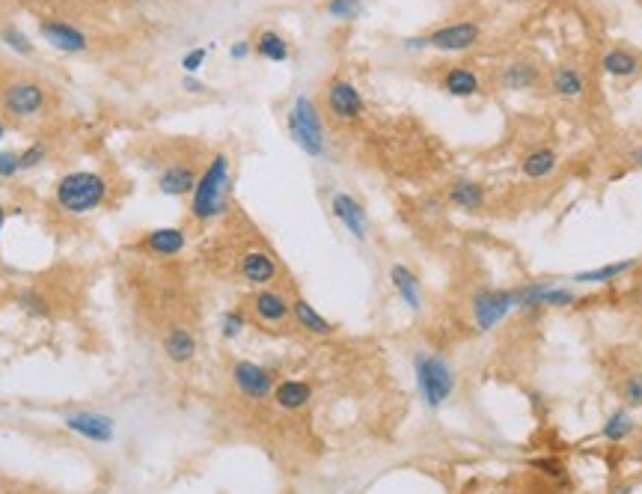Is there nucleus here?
Segmentation results:
<instances>
[{
	"instance_id": "14",
	"label": "nucleus",
	"mask_w": 642,
	"mask_h": 494,
	"mask_svg": "<svg viewBox=\"0 0 642 494\" xmlns=\"http://www.w3.org/2000/svg\"><path fill=\"white\" fill-rule=\"evenodd\" d=\"M276 275H280V268H276L271 253L247 251L244 257H241V277H244L250 286H271Z\"/></svg>"
},
{
	"instance_id": "43",
	"label": "nucleus",
	"mask_w": 642,
	"mask_h": 494,
	"mask_svg": "<svg viewBox=\"0 0 642 494\" xmlns=\"http://www.w3.org/2000/svg\"><path fill=\"white\" fill-rule=\"evenodd\" d=\"M4 220H6V211H4V206H0V229H4Z\"/></svg>"
},
{
	"instance_id": "17",
	"label": "nucleus",
	"mask_w": 642,
	"mask_h": 494,
	"mask_svg": "<svg viewBox=\"0 0 642 494\" xmlns=\"http://www.w3.org/2000/svg\"><path fill=\"white\" fill-rule=\"evenodd\" d=\"M390 284L399 292L401 301H405L407 310H414V313L423 310V286H419V277L407 266H399L396 262V266L390 268Z\"/></svg>"
},
{
	"instance_id": "4",
	"label": "nucleus",
	"mask_w": 642,
	"mask_h": 494,
	"mask_svg": "<svg viewBox=\"0 0 642 494\" xmlns=\"http://www.w3.org/2000/svg\"><path fill=\"white\" fill-rule=\"evenodd\" d=\"M285 128H289L292 140L309 158H321L327 152L325 122H321V113H318L316 102H312L309 95H298V99L292 102L289 117H285Z\"/></svg>"
},
{
	"instance_id": "1",
	"label": "nucleus",
	"mask_w": 642,
	"mask_h": 494,
	"mask_svg": "<svg viewBox=\"0 0 642 494\" xmlns=\"http://www.w3.org/2000/svg\"><path fill=\"white\" fill-rule=\"evenodd\" d=\"M229 185H232V167H229V155L218 152L209 161V167L196 176V185H193V197H191V215L193 220H202V224H209V220L220 218L223 211H226V202H229Z\"/></svg>"
},
{
	"instance_id": "2",
	"label": "nucleus",
	"mask_w": 642,
	"mask_h": 494,
	"mask_svg": "<svg viewBox=\"0 0 642 494\" xmlns=\"http://www.w3.org/2000/svg\"><path fill=\"white\" fill-rule=\"evenodd\" d=\"M57 206L66 215H89L104 202L107 197V182L104 176H98L93 170H75L66 173L57 182Z\"/></svg>"
},
{
	"instance_id": "46",
	"label": "nucleus",
	"mask_w": 642,
	"mask_h": 494,
	"mask_svg": "<svg viewBox=\"0 0 642 494\" xmlns=\"http://www.w3.org/2000/svg\"><path fill=\"white\" fill-rule=\"evenodd\" d=\"M639 458H642V444H639Z\"/></svg>"
},
{
	"instance_id": "26",
	"label": "nucleus",
	"mask_w": 642,
	"mask_h": 494,
	"mask_svg": "<svg viewBox=\"0 0 642 494\" xmlns=\"http://www.w3.org/2000/svg\"><path fill=\"white\" fill-rule=\"evenodd\" d=\"M449 202L464 211H479L485 206V188L473 179H458V182H452V188H449Z\"/></svg>"
},
{
	"instance_id": "31",
	"label": "nucleus",
	"mask_w": 642,
	"mask_h": 494,
	"mask_svg": "<svg viewBox=\"0 0 642 494\" xmlns=\"http://www.w3.org/2000/svg\"><path fill=\"white\" fill-rule=\"evenodd\" d=\"M363 6H366V0H327L325 12L333 21H357L363 15Z\"/></svg>"
},
{
	"instance_id": "28",
	"label": "nucleus",
	"mask_w": 642,
	"mask_h": 494,
	"mask_svg": "<svg viewBox=\"0 0 642 494\" xmlns=\"http://www.w3.org/2000/svg\"><path fill=\"white\" fill-rule=\"evenodd\" d=\"M637 266V259H621V262H610V266H601V268H592V271H577V275H571L574 284H613V280H619L621 275H628V271Z\"/></svg>"
},
{
	"instance_id": "35",
	"label": "nucleus",
	"mask_w": 642,
	"mask_h": 494,
	"mask_svg": "<svg viewBox=\"0 0 642 494\" xmlns=\"http://www.w3.org/2000/svg\"><path fill=\"white\" fill-rule=\"evenodd\" d=\"M205 60H209V48H191L182 57V72L185 75H196L205 66Z\"/></svg>"
},
{
	"instance_id": "20",
	"label": "nucleus",
	"mask_w": 642,
	"mask_h": 494,
	"mask_svg": "<svg viewBox=\"0 0 642 494\" xmlns=\"http://www.w3.org/2000/svg\"><path fill=\"white\" fill-rule=\"evenodd\" d=\"M440 86L452 95V99H473V95L479 93L482 81H479V75L473 72V69L455 66V69H449V72L443 75Z\"/></svg>"
},
{
	"instance_id": "32",
	"label": "nucleus",
	"mask_w": 642,
	"mask_h": 494,
	"mask_svg": "<svg viewBox=\"0 0 642 494\" xmlns=\"http://www.w3.org/2000/svg\"><path fill=\"white\" fill-rule=\"evenodd\" d=\"M0 42H4L6 48H12L15 54H21V57H33V42L27 39V33H24V30L12 28V24H6V28L0 30Z\"/></svg>"
},
{
	"instance_id": "42",
	"label": "nucleus",
	"mask_w": 642,
	"mask_h": 494,
	"mask_svg": "<svg viewBox=\"0 0 642 494\" xmlns=\"http://www.w3.org/2000/svg\"><path fill=\"white\" fill-rule=\"evenodd\" d=\"M630 161L637 164V167H642V146H639V149H633V152H630Z\"/></svg>"
},
{
	"instance_id": "41",
	"label": "nucleus",
	"mask_w": 642,
	"mask_h": 494,
	"mask_svg": "<svg viewBox=\"0 0 642 494\" xmlns=\"http://www.w3.org/2000/svg\"><path fill=\"white\" fill-rule=\"evenodd\" d=\"M182 90H185V93L200 95V93H205V84H202L196 75H185V78H182Z\"/></svg>"
},
{
	"instance_id": "16",
	"label": "nucleus",
	"mask_w": 642,
	"mask_h": 494,
	"mask_svg": "<svg viewBox=\"0 0 642 494\" xmlns=\"http://www.w3.org/2000/svg\"><path fill=\"white\" fill-rule=\"evenodd\" d=\"M185 244H187V235L176 226L152 229V233L143 238V251L152 253V257H176V253L185 251Z\"/></svg>"
},
{
	"instance_id": "30",
	"label": "nucleus",
	"mask_w": 642,
	"mask_h": 494,
	"mask_svg": "<svg viewBox=\"0 0 642 494\" xmlns=\"http://www.w3.org/2000/svg\"><path fill=\"white\" fill-rule=\"evenodd\" d=\"M633 414L628 408H615L610 417L604 420V429H601V435L606 440H613V444H621V440H628L630 438V432H633Z\"/></svg>"
},
{
	"instance_id": "13",
	"label": "nucleus",
	"mask_w": 642,
	"mask_h": 494,
	"mask_svg": "<svg viewBox=\"0 0 642 494\" xmlns=\"http://www.w3.org/2000/svg\"><path fill=\"white\" fill-rule=\"evenodd\" d=\"M330 211H333V218L357 238V242H366V235H369V220H366V209L351 197V193L336 191L333 197H330Z\"/></svg>"
},
{
	"instance_id": "19",
	"label": "nucleus",
	"mask_w": 642,
	"mask_h": 494,
	"mask_svg": "<svg viewBox=\"0 0 642 494\" xmlns=\"http://www.w3.org/2000/svg\"><path fill=\"white\" fill-rule=\"evenodd\" d=\"M292 316H294V322H298L303 331L316 333V337H327V333L336 331V325L327 322L325 316H321L316 307L307 301V298H294V301H292Z\"/></svg>"
},
{
	"instance_id": "40",
	"label": "nucleus",
	"mask_w": 642,
	"mask_h": 494,
	"mask_svg": "<svg viewBox=\"0 0 642 494\" xmlns=\"http://www.w3.org/2000/svg\"><path fill=\"white\" fill-rule=\"evenodd\" d=\"M532 467H539L541 473H547V476H562L565 471H562V465L556 462V458H535Z\"/></svg>"
},
{
	"instance_id": "11",
	"label": "nucleus",
	"mask_w": 642,
	"mask_h": 494,
	"mask_svg": "<svg viewBox=\"0 0 642 494\" xmlns=\"http://www.w3.org/2000/svg\"><path fill=\"white\" fill-rule=\"evenodd\" d=\"M517 292V310H539V307H571L577 295L571 289L553 286V284H530L514 289Z\"/></svg>"
},
{
	"instance_id": "9",
	"label": "nucleus",
	"mask_w": 642,
	"mask_h": 494,
	"mask_svg": "<svg viewBox=\"0 0 642 494\" xmlns=\"http://www.w3.org/2000/svg\"><path fill=\"white\" fill-rule=\"evenodd\" d=\"M232 382L241 391V396L253 402H262L274 393V378L265 366L253 364V360H235L232 364Z\"/></svg>"
},
{
	"instance_id": "23",
	"label": "nucleus",
	"mask_w": 642,
	"mask_h": 494,
	"mask_svg": "<svg viewBox=\"0 0 642 494\" xmlns=\"http://www.w3.org/2000/svg\"><path fill=\"white\" fill-rule=\"evenodd\" d=\"M550 86H553V93H556L559 99L574 102V99H580V95L586 93V78L574 66H559L556 72H553V78H550Z\"/></svg>"
},
{
	"instance_id": "22",
	"label": "nucleus",
	"mask_w": 642,
	"mask_h": 494,
	"mask_svg": "<svg viewBox=\"0 0 642 494\" xmlns=\"http://www.w3.org/2000/svg\"><path fill=\"white\" fill-rule=\"evenodd\" d=\"M541 81V72L535 69V63H526V60H514V63H508L503 69V75H499V84L506 86V90H532V86H539Z\"/></svg>"
},
{
	"instance_id": "36",
	"label": "nucleus",
	"mask_w": 642,
	"mask_h": 494,
	"mask_svg": "<svg viewBox=\"0 0 642 494\" xmlns=\"http://www.w3.org/2000/svg\"><path fill=\"white\" fill-rule=\"evenodd\" d=\"M18 304H21L30 316H48V304H45V298L39 292H24L18 298Z\"/></svg>"
},
{
	"instance_id": "3",
	"label": "nucleus",
	"mask_w": 642,
	"mask_h": 494,
	"mask_svg": "<svg viewBox=\"0 0 642 494\" xmlns=\"http://www.w3.org/2000/svg\"><path fill=\"white\" fill-rule=\"evenodd\" d=\"M414 378H416V391L423 396V402L432 411H437L446 399L455 393V373L452 364L440 355H428L419 351L414 358Z\"/></svg>"
},
{
	"instance_id": "38",
	"label": "nucleus",
	"mask_w": 642,
	"mask_h": 494,
	"mask_svg": "<svg viewBox=\"0 0 642 494\" xmlns=\"http://www.w3.org/2000/svg\"><path fill=\"white\" fill-rule=\"evenodd\" d=\"M18 155H21V170H30V167H36L45 158V146H27Z\"/></svg>"
},
{
	"instance_id": "44",
	"label": "nucleus",
	"mask_w": 642,
	"mask_h": 494,
	"mask_svg": "<svg viewBox=\"0 0 642 494\" xmlns=\"http://www.w3.org/2000/svg\"><path fill=\"white\" fill-rule=\"evenodd\" d=\"M4 135H6V126H4V122H0V140H4Z\"/></svg>"
},
{
	"instance_id": "39",
	"label": "nucleus",
	"mask_w": 642,
	"mask_h": 494,
	"mask_svg": "<svg viewBox=\"0 0 642 494\" xmlns=\"http://www.w3.org/2000/svg\"><path fill=\"white\" fill-rule=\"evenodd\" d=\"M250 54H253V45H250L247 39H238V42H232V45H229V60H232V63H241V60H247Z\"/></svg>"
},
{
	"instance_id": "33",
	"label": "nucleus",
	"mask_w": 642,
	"mask_h": 494,
	"mask_svg": "<svg viewBox=\"0 0 642 494\" xmlns=\"http://www.w3.org/2000/svg\"><path fill=\"white\" fill-rule=\"evenodd\" d=\"M244 328H247V319H244V313H241V310H226L220 316L223 340H238L241 333H244Z\"/></svg>"
},
{
	"instance_id": "45",
	"label": "nucleus",
	"mask_w": 642,
	"mask_h": 494,
	"mask_svg": "<svg viewBox=\"0 0 642 494\" xmlns=\"http://www.w3.org/2000/svg\"><path fill=\"white\" fill-rule=\"evenodd\" d=\"M506 4H526V0H506Z\"/></svg>"
},
{
	"instance_id": "12",
	"label": "nucleus",
	"mask_w": 642,
	"mask_h": 494,
	"mask_svg": "<svg viewBox=\"0 0 642 494\" xmlns=\"http://www.w3.org/2000/svg\"><path fill=\"white\" fill-rule=\"evenodd\" d=\"M62 420H66V426L71 432H78L80 438L93 440V444H111L116 435L113 420L98 411H75V414H66Z\"/></svg>"
},
{
	"instance_id": "5",
	"label": "nucleus",
	"mask_w": 642,
	"mask_h": 494,
	"mask_svg": "<svg viewBox=\"0 0 642 494\" xmlns=\"http://www.w3.org/2000/svg\"><path fill=\"white\" fill-rule=\"evenodd\" d=\"M482 39V28L476 21H452L443 24L432 33H423V37H407L401 39V48L405 51H443V54H461V51L476 48Z\"/></svg>"
},
{
	"instance_id": "10",
	"label": "nucleus",
	"mask_w": 642,
	"mask_h": 494,
	"mask_svg": "<svg viewBox=\"0 0 642 494\" xmlns=\"http://www.w3.org/2000/svg\"><path fill=\"white\" fill-rule=\"evenodd\" d=\"M39 37L48 42L54 51H60V54H84L89 48L86 33L69 21H57V19L39 21Z\"/></svg>"
},
{
	"instance_id": "8",
	"label": "nucleus",
	"mask_w": 642,
	"mask_h": 494,
	"mask_svg": "<svg viewBox=\"0 0 642 494\" xmlns=\"http://www.w3.org/2000/svg\"><path fill=\"white\" fill-rule=\"evenodd\" d=\"M325 99H327L330 117L342 119V122L360 119L363 111H366V99L360 95V90L354 86V81H348V78H330V84L325 90Z\"/></svg>"
},
{
	"instance_id": "27",
	"label": "nucleus",
	"mask_w": 642,
	"mask_h": 494,
	"mask_svg": "<svg viewBox=\"0 0 642 494\" xmlns=\"http://www.w3.org/2000/svg\"><path fill=\"white\" fill-rule=\"evenodd\" d=\"M556 164H559V155L553 152V149L541 146V149H532V152L523 155L521 170H523V176H530V179H544V176H550L556 170Z\"/></svg>"
},
{
	"instance_id": "29",
	"label": "nucleus",
	"mask_w": 642,
	"mask_h": 494,
	"mask_svg": "<svg viewBox=\"0 0 642 494\" xmlns=\"http://www.w3.org/2000/svg\"><path fill=\"white\" fill-rule=\"evenodd\" d=\"M601 69L613 78H630L639 72V60H637V54H630V51L613 48L601 57Z\"/></svg>"
},
{
	"instance_id": "37",
	"label": "nucleus",
	"mask_w": 642,
	"mask_h": 494,
	"mask_svg": "<svg viewBox=\"0 0 642 494\" xmlns=\"http://www.w3.org/2000/svg\"><path fill=\"white\" fill-rule=\"evenodd\" d=\"M18 170H21V155L0 152V179H12Z\"/></svg>"
},
{
	"instance_id": "7",
	"label": "nucleus",
	"mask_w": 642,
	"mask_h": 494,
	"mask_svg": "<svg viewBox=\"0 0 642 494\" xmlns=\"http://www.w3.org/2000/svg\"><path fill=\"white\" fill-rule=\"evenodd\" d=\"M45 102H48L45 86L36 81H12L4 90V111L15 119L39 117L45 111Z\"/></svg>"
},
{
	"instance_id": "15",
	"label": "nucleus",
	"mask_w": 642,
	"mask_h": 494,
	"mask_svg": "<svg viewBox=\"0 0 642 494\" xmlns=\"http://www.w3.org/2000/svg\"><path fill=\"white\" fill-rule=\"evenodd\" d=\"M253 313H256V319L265 325H283L292 316V307L285 301V295L262 286V292L253 295Z\"/></svg>"
},
{
	"instance_id": "6",
	"label": "nucleus",
	"mask_w": 642,
	"mask_h": 494,
	"mask_svg": "<svg viewBox=\"0 0 642 494\" xmlns=\"http://www.w3.org/2000/svg\"><path fill=\"white\" fill-rule=\"evenodd\" d=\"M470 310L479 331H494L508 313L517 310V292L514 289H485V292L473 295Z\"/></svg>"
},
{
	"instance_id": "34",
	"label": "nucleus",
	"mask_w": 642,
	"mask_h": 494,
	"mask_svg": "<svg viewBox=\"0 0 642 494\" xmlns=\"http://www.w3.org/2000/svg\"><path fill=\"white\" fill-rule=\"evenodd\" d=\"M621 396H624V405H628V408H639L642 405V373L630 375L628 382H624Z\"/></svg>"
},
{
	"instance_id": "24",
	"label": "nucleus",
	"mask_w": 642,
	"mask_h": 494,
	"mask_svg": "<svg viewBox=\"0 0 642 494\" xmlns=\"http://www.w3.org/2000/svg\"><path fill=\"white\" fill-rule=\"evenodd\" d=\"M253 54L268 60V63H285V60H289V54H292V48H289V39H285L283 33L262 30V33L256 37V42H253Z\"/></svg>"
},
{
	"instance_id": "25",
	"label": "nucleus",
	"mask_w": 642,
	"mask_h": 494,
	"mask_svg": "<svg viewBox=\"0 0 642 494\" xmlns=\"http://www.w3.org/2000/svg\"><path fill=\"white\" fill-rule=\"evenodd\" d=\"M164 355L173 360V364H187L196 355V340L187 328H169L164 337Z\"/></svg>"
},
{
	"instance_id": "18",
	"label": "nucleus",
	"mask_w": 642,
	"mask_h": 494,
	"mask_svg": "<svg viewBox=\"0 0 642 494\" xmlns=\"http://www.w3.org/2000/svg\"><path fill=\"white\" fill-rule=\"evenodd\" d=\"M196 185V173L187 164H169L164 173L158 176V188L164 197H185Z\"/></svg>"
},
{
	"instance_id": "21",
	"label": "nucleus",
	"mask_w": 642,
	"mask_h": 494,
	"mask_svg": "<svg viewBox=\"0 0 642 494\" xmlns=\"http://www.w3.org/2000/svg\"><path fill=\"white\" fill-rule=\"evenodd\" d=\"M274 402L285 411H300L303 405H309L312 399V387L307 382H298V378H289V382H280L274 387Z\"/></svg>"
}]
</instances>
